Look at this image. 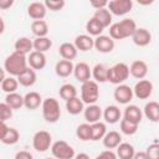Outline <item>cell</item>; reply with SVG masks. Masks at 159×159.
<instances>
[{"mask_svg":"<svg viewBox=\"0 0 159 159\" xmlns=\"http://www.w3.org/2000/svg\"><path fill=\"white\" fill-rule=\"evenodd\" d=\"M26 68H29V62L26 55L14 51L4 61V70L12 77L20 76Z\"/></svg>","mask_w":159,"mask_h":159,"instance_id":"6da1fadb","label":"cell"},{"mask_svg":"<svg viewBox=\"0 0 159 159\" xmlns=\"http://www.w3.org/2000/svg\"><path fill=\"white\" fill-rule=\"evenodd\" d=\"M137 24L133 19L125 17L119 22L112 24L109 26V36L113 40H123L127 37H132L137 30Z\"/></svg>","mask_w":159,"mask_h":159,"instance_id":"7a4b0ae2","label":"cell"},{"mask_svg":"<svg viewBox=\"0 0 159 159\" xmlns=\"http://www.w3.org/2000/svg\"><path fill=\"white\" fill-rule=\"evenodd\" d=\"M41 111H42V117L47 123H56L61 117L60 103L53 97H48L43 99Z\"/></svg>","mask_w":159,"mask_h":159,"instance_id":"3957f363","label":"cell"},{"mask_svg":"<svg viewBox=\"0 0 159 159\" xmlns=\"http://www.w3.org/2000/svg\"><path fill=\"white\" fill-rule=\"evenodd\" d=\"M129 66L124 62H118L108 68V82L113 84H123V82L129 77Z\"/></svg>","mask_w":159,"mask_h":159,"instance_id":"277c9868","label":"cell"},{"mask_svg":"<svg viewBox=\"0 0 159 159\" xmlns=\"http://www.w3.org/2000/svg\"><path fill=\"white\" fill-rule=\"evenodd\" d=\"M99 98V88L98 83L93 80H89L81 86V99L84 104H96V102Z\"/></svg>","mask_w":159,"mask_h":159,"instance_id":"5b68a950","label":"cell"},{"mask_svg":"<svg viewBox=\"0 0 159 159\" xmlns=\"http://www.w3.org/2000/svg\"><path fill=\"white\" fill-rule=\"evenodd\" d=\"M32 147L36 152L43 153L52 147V135L47 130H39L32 137Z\"/></svg>","mask_w":159,"mask_h":159,"instance_id":"8992f818","label":"cell"},{"mask_svg":"<svg viewBox=\"0 0 159 159\" xmlns=\"http://www.w3.org/2000/svg\"><path fill=\"white\" fill-rule=\"evenodd\" d=\"M51 153L56 159H73L76 157L75 149L65 140H57L52 143Z\"/></svg>","mask_w":159,"mask_h":159,"instance_id":"52a82bcc","label":"cell"},{"mask_svg":"<svg viewBox=\"0 0 159 159\" xmlns=\"http://www.w3.org/2000/svg\"><path fill=\"white\" fill-rule=\"evenodd\" d=\"M20 139V133L17 129L9 127L5 122H1L0 125V140L1 143L6 144V145H12L16 144Z\"/></svg>","mask_w":159,"mask_h":159,"instance_id":"ba28073f","label":"cell"},{"mask_svg":"<svg viewBox=\"0 0 159 159\" xmlns=\"http://www.w3.org/2000/svg\"><path fill=\"white\" fill-rule=\"evenodd\" d=\"M132 7H133L132 0H111L108 1V6H107L111 14L116 16H124L132 10Z\"/></svg>","mask_w":159,"mask_h":159,"instance_id":"9c48e42d","label":"cell"},{"mask_svg":"<svg viewBox=\"0 0 159 159\" xmlns=\"http://www.w3.org/2000/svg\"><path fill=\"white\" fill-rule=\"evenodd\" d=\"M113 97L114 99L119 103V104H128L133 97H134V93H133V88L129 87L128 84H118L113 92Z\"/></svg>","mask_w":159,"mask_h":159,"instance_id":"30bf717a","label":"cell"},{"mask_svg":"<svg viewBox=\"0 0 159 159\" xmlns=\"http://www.w3.org/2000/svg\"><path fill=\"white\" fill-rule=\"evenodd\" d=\"M133 93L138 99H148L153 93V83L149 80H140L134 84Z\"/></svg>","mask_w":159,"mask_h":159,"instance_id":"8fae6325","label":"cell"},{"mask_svg":"<svg viewBox=\"0 0 159 159\" xmlns=\"http://www.w3.org/2000/svg\"><path fill=\"white\" fill-rule=\"evenodd\" d=\"M114 40L111 36L101 35L94 39V48L101 53H109L114 50Z\"/></svg>","mask_w":159,"mask_h":159,"instance_id":"7c38bea8","label":"cell"},{"mask_svg":"<svg viewBox=\"0 0 159 159\" xmlns=\"http://www.w3.org/2000/svg\"><path fill=\"white\" fill-rule=\"evenodd\" d=\"M47 12V7L45 5V2H40V1H34L27 6V15L34 20H43V17L46 16Z\"/></svg>","mask_w":159,"mask_h":159,"instance_id":"4fadbf2b","label":"cell"},{"mask_svg":"<svg viewBox=\"0 0 159 159\" xmlns=\"http://www.w3.org/2000/svg\"><path fill=\"white\" fill-rule=\"evenodd\" d=\"M73 76H75V78L78 82L84 83V82L91 80V77H92V68H89V66L86 62H78V63L75 65Z\"/></svg>","mask_w":159,"mask_h":159,"instance_id":"5bb4252c","label":"cell"},{"mask_svg":"<svg viewBox=\"0 0 159 159\" xmlns=\"http://www.w3.org/2000/svg\"><path fill=\"white\" fill-rule=\"evenodd\" d=\"M83 116L87 123L93 124V123L99 122V119L103 117V111L98 104H89L84 108Z\"/></svg>","mask_w":159,"mask_h":159,"instance_id":"9a60e30c","label":"cell"},{"mask_svg":"<svg viewBox=\"0 0 159 159\" xmlns=\"http://www.w3.org/2000/svg\"><path fill=\"white\" fill-rule=\"evenodd\" d=\"M132 40H133L134 45H137L139 47H144L152 42V34L149 32V30H147L144 27H138L135 30V32L133 34Z\"/></svg>","mask_w":159,"mask_h":159,"instance_id":"2e32d148","label":"cell"},{"mask_svg":"<svg viewBox=\"0 0 159 159\" xmlns=\"http://www.w3.org/2000/svg\"><path fill=\"white\" fill-rule=\"evenodd\" d=\"M129 72L134 78H137L139 81L144 80L145 76L148 75V65L145 61H142V60L133 61L132 65L129 66Z\"/></svg>","mask_w":159,"mask_h":159,"instance_id":"e0dca14e","label":"cell"},{"mask_svg":"<svg viewBox=\"0 0 159 159\" xmlns=\"http://www.w3.org/2000/svg\"><path fill=\"white\" fill-rule=\"evenodd\" d=\"M42 102H43V99H42L41 94L35 91L27 92L24 96V107H26L30 111L37 109L40 106H42Z\"/></svg>","mask_w":159,"mask_h":159,"instance_id":"ac0fdd59","label":"cell"},{"mask_svg":"<svg viewBox=\"0 0 159 159\" xmlns=\"http://www.w3.org/2000/svg\"><path fill=\"white\" fill-rule=\"evenodd\" d=\"M27 62H29V67H31L32 70H42L46 66V56L42 52L32 51L27 56Z\"/></svg>","mask_w":159,"mask_h":159,"instance_id":"d6986e66","label":"cell"},{"mask_svg":"<svg viewBox=\"0 0 159 159\" xmlns=\"http://www.w3.org/2000/svg\"><path fill=\"white\" fill-rule=\"evenodd\" d=\"M102 142L107 149H109V150L117 149L118 145L122 143V135L117 130H109V132H107V134L104 135Z\"/></svg>","mask_w":159,"mask_h":159,"instance_id":"ffe728a7","label":"cell"},{"mask_svg":"<svg viewBox=\"0 0 159 159\" xmlns=\"http://www.w3.org/2000/svg\"><path fill=\"white\" fill-rule=\"evenodd\" d=\"M73 70H75V65L72 63V61H67V60H60L55 66L56 75L62 78L71 76L73 73Z\"/></svg>","mask_w":159,"mask_h":159,"instance_id":"44dd1931","label":"cell"},{"mask_svg":"<svg viewBox=\"0 0 159 159\" xmlns=\"http://www.w3.org/2000/svg\"><path fill=\"white\" fill-rule=\"evenodd\" d=\"M73 43L77 47V50L86 52V51H89V50H92L94 47V39L92 36H89V35H84L83 34V35L76 36Z\"/></svg>","mask_w":159,"mask_h":159,"instance_id":"7402d4cb","label":"cell"},{"mask_svg":"<svg viewBox=\"0 0 159 159\" xmlns=\"http://www.w3.org/2000/svg\"><path fill=\"white\" fill-rule=\"evenodd\" d=\"M120 117H122L120 109H119V107H117V106H114V104L107 106V107L103 109V118H104L106 123L114 124V123L119 122Z\"/></svg>","mask_w":159,"mask_h":159,"instance_id":"603a6c76","label":"cell"},{"mask_svg":"<svg viewBox=\"0 0 159 159\" xmlns=\"http://www.w3.org/2000/svg\"><path fill=\"white\" fill-rule=\"evenodd\" d=\"M123 118L133 122V123H137L139 124L142 122V118H143V112L139 107H137L135 104H129L125 107L124 109V113H123Z\"/></svg>","mask_w":159,"mask_h":159,"instance_id":"cb8c5ba5","label":"cell"},{"mask_svg":"<svg viewBox=\"0 0 159 159\" xmlns=\"http://www.w3.org/2000/svg\"><path fill=\"white\" fill-rule=\"evenodd\" d=\"M143 114L153 123H158L159 122V103L155 101H150L148 103H145L144 109H143Z\"/></svg>","mask_w":159,"mask_h":159,"instance_id":"d4e9b609","label":"cell"},{"mask_svg":"<svg viewBox=\"0 0 159 159\" xmlns=\"http://www.w3.org/2000/svg\"><path fill=\"white\" fill-rule=\"evenodd\" d=\"M14 48L16 52L22 55H30L34 51V41H31L29 37H19L14 43Z\"/></svg>","mask_w":159,"mask_h":159,"instance_id":"484cf974","label":"cell"},{"mask_svg":"<svg viewBox=\"0 0 159 159\" xmlns=\"http://www.w3.org/2000/svg\"><path fill=\"white\" fill-rule=\"evenodd\" d=\"M58 52H60V56L62 57V60H67V61H72L77 57V47L75 46V43H71V42H63L60 48H58Z\"/></svg>","mask_w":159,"mask_h":159,"instance_id":"4316f807","label":"cell"},{"mask_svg":"<svg viewBox=\"0 0 159 159\" xmlns=\"http://www.w3.org/2000/svg\"><path fill=\"white\" fill-rule=\"evenodd\" d=\"M108 68L109 67H107L103 63L94 65V67L92 68V77L94 78L93 81H96L97 83L108 82Z\"/></svg>","mask_w":159,"mask_h":159,"instance_id":"83f0119b","label":"cell"},{"mask_svg":"<svg viewBox=\"0 0 159 159\" xmlns=\"http://www.w3.org/2000/svg\"><path fill=\"white\" fill-rule=\"evenodd\" d=\"M16 78H17V81H19V83L21 86H24V87H31V86L35 84L37 76H36L35 70H32L31 67H29L20 76H17Z\"/></svg>","mask_w":159,"mask_h":159,"instance_id":"f1b7e54d","label":"cell"},{"mask_svg":"<svg viewBox=\"0 0 159 159\" xmlns=\"http://www.w3.org/2000/svg\"><path fill=\"white\" fill-rule=\"evenodd\" d=\"M103 30H104V26H103L97 19H94L93 16L86 22V31L88 32L89 36H96V37H98V36L102 35Z\"/></svg>","mask_w":159,"mask_h":159,"instance_id":"f546056e","label":"cell"},{"mask_svg":"<svg viewBox=\"0 0 159 159\" xmlns=\"http://www.w3.org/2000/svg\"><path fill=\"white\" fill-rule=\"evenodd\" d=\"M66 109H67V112L70 114L77 116V114L82 113L84 111V103H83V101L81 98L75 97V98H72V99L66 102Z\"/></svg>","mask_w":159,"mask_h":159,"instance_id":"4dcf8cb0","label":"cell"},{"mask_svg":"<svg viewBox=\"0 0 159 159\" xmlns=\"http://www.w3.org/2000/svg\"><path fill=\"white\" fill-rule=\"evenodd\" d=\"M31 31L36 37H47L48 25L45 20H36L31 22Z\"/></svg>","mask_w":159,"mask_h":159,"instance_id":"1f68e13d","label":"cell"},{"mask_svg":"<svg viewBox=\"0 0 159 159\" xmlns=\"http://www.w3.org/2000/svg\"><path fill=\"white\" fill-rule=\"evenodd\" d=\"M119 159H133L135 154V149L130 143H120L116 152Z\"/></svg>","mask_w":159,"mask_h":159,"instance_id":"d6a6232c","label":"cell"},{"mask_svg":"<svg viewBox=\"0 0 159 159\" xmlns=\"http://www.w3.org/2000/svg\"><path fill=\"white\" fill-rule=\"evenodd\" d=\"M91 130H92V135H91V140L97 142L99 139H103L104 135L107 134V125L103 122H97L91 124Z\"/></svg>","mask_w":159,"mask_h":159,"instance_id":"836d02e7","label":"cell"},{"mask_svg":"<svg viewBox=\"0 0 159 159\" xmlns=\"http://www.w3.org/2000/svg\"><path fill=\"white\" fill-rule=\"evenodd\" d=\"M93 17L97 19L104 26V29L106 27H109L112 25V17H113V15L111 14V11L107 7L106 9H101V10H96L94 14H93Z\"/></svg>","mask_w":159,"mask_h":159,"instance_id":"e575fe53","label":"cell"},{"mask_svg":"<svg viewBox=\"0 0 159 159\" xmlns=\"http://www.w3.org/2000/svg\"><path fill=\"white\" fill-rule=\"evenodd\" d=\"M4 102L7 106H10L12 109H20L21 107H24V96L19 94L17 92L9 93V94H6Z\"/></svg>","mask_w":159,"mask_h":159,"instance_id":"d590c367","label":"cell"},{"mask_svg":"<svg viewBox=\"0 0 159 159\" xmlns=\"http://www.w3.org/2000/svg\"><path fill=\"white\" fill-rule=\"evenodd\" d=\"M19 84H20V83H19L17 78H15V77H12V76H9V77H6L5 80L1 81V84H0V86H1V91L5 92L6 94H9V93L16 92Z\"/></svg>","mask_w":159,"mask_h":159,"instance_id":"8d00e7d4","label":"cell"},{"mask_svg":"<svg viewBox=\"0 0 159 159\" xmlns=\"http://www.w3.org/2000/svg\"><path fill=\"white\" fill-rule=\"evenodd\" d=\"M58 93H60V97H61L62 99H65L66 102L70 101V99H72V98H75V97H77V89H76V87H75L73 84H71V83H65V84H62V86L60 87Z\"/></svg>","mask_w":159,"mask_h":159,"instance_id":"74e56055","label":"cell"},{"mask_svg":"<svg viewBox=\"0 0 159 159\" xmlns=\"http://www.w3.org/2000/svg\"><path fill=\"white\" fill-rule=\"evenodd\" d=\"M52 47V41L48 37H36L34 40V51L45 53Z\"/></svg>","mask_w":159,"mask_h":159,"instance_id":"f35d334b","label":"cell"},{"mask_svg":"<svg viewBox=\"0 0 159 159\" xmlns=\"http://www.w3.org/2000/svg\"><path fill=\"white\" fill-rule=\"evenodd\" d=\"M76 135L78 139H81L82 142H87L91 140V135H92V130H91V124L89 123H82L77 127L76 129Z\"/></svg>","mask_w":159,"mask_h":159,"instance_id":"ab89813d","label":"cell"},{"mask_svg":"<svg viewBox=\"0 0 159 159\" xmlns=\"http://www.w3.org/2000/svg\"><path fill=\"white\" fill-rule=\"evenodd\" d=\"M119 128H120V132L125 135H133L137 133L138 130V124L137 123H133L125 118L120 119V123H119Z\"/></svg>","mask_w":159,"mask_h":159,"instance_id":"60d3db41","label":"cell"},{"mask_svg":"<svg viewBox=\"0 0 159 159\" xmlns=\"http://www.w3.org/2000/svg\"><path fill=\"white\" fill-rule=\"evenodd\" d=\"M45 5L47 7V10H51V11H58V10H62L63 6L66 5L65 0H46L45 1Z\"/></svg>","mask_w":159,"mask_h":159,"instance_id":"b9f144b4","label":"cell"},{"mask_svg":"<svg viewBox=\"0 0 159 159\" xmlns=\"http://www.w3.org/2000/svg\"><path fill=\"white\" fill-rule=\"evenodd\" d=\"M11 117H12V108L10 106H7L5 102L0 103V118H1V122H6Z\"/></svg>","mask_w":159,"mask_h":159,"instance_id":"7bdbcfd3","label":"cell"},{"mask_svg":"<svg viewBox=\"0 0 159 159\" xmlns=\"http://www.w3.org/2000/svg\"><path fill=\"white\" fill-rule=\"evenodd\" d=\"M147 155L149 159H159V143H153L150 144L147 150H145Z\"/></svg>","mask_w":159,"mask_h":159,"instance_id":"ee69618b","label":"cell"},{"mask_svg":"<svg viewBox=\"0 0 159 159\" xmlns=\"http://www.w3.org/2000/svg\"><path fill=\"white\" fill-rule=\"evenodd\" d=\"M117 158L118 157L113 150L107 149V150H103L102 153H99L94 159H117Z\"/></svg>","mask_w":159,"mask_h":159,"instance_id":"f6af8a7d","label":"cell"},{"mask_svg":"<svg viewBox=\"0 0 159 159\" xmlns=\"http://www.w3.org/2000/svg\"><path fill=\"white\" fill-rule=\"evenodd\" d=\"M91 6L94 7L96 10H101V9H106L108 6V1L106 0H92L91 1Z\"/></svg>","mask_w":159,"mask_h":159,"instance_id":"bcb514c9","label":"cell"},{"mask_svg":"<svg viewBox=\"0 0 159 159\" xmlns=\"http://www.w3.org/2000/svg\"><path fill=\"white\" fill-rule=\"evenodd\" d=\"M14 159H34L32 154L27 150H20L15 154V158Z\"/></svg>","mask_w":159,"mask_h":159,"instance_id":"7dc6e473","label":"cell"},{"mask_svg":"<svg viewBox=\"0 0 159 159\" xmlns=\"http://www.w3.org/2000/svg\"><path fill=\"white\" fill-rule=\"evenodd\" d=\"M12 4H14L12 0H0V9L6 10V9H9L10 6H12Z\"/></svg>","mask_w":159,"mask_h":159,"instance_id":"c3c4849f","label":"cell"},{"mask_svg":"<svg viewBox=\"0 0 159 159\" xmlns=\"http://www.w3.org/2000/svg\"><path fill=\"white\" fill-rule=\"evenodd\" d=\"M133 159H149L145 152H135Z\"/></svg>","mask_w":159,"mask_h":159,"instance_id":"681fc988","label":"cell"},{"mask_svg":"<svg viewBox=\"0 0 159 159\" xmlns=\"http://www.w3.org/2000/svg\"><path fill=\"white\" fill-rule=\"evenodd\" d=\"M75 159H89V157L86 153H80V154H76Z\"/></svg>","mask_w":159,"mask_h":159,"instance_id":"f907efd6","label":"cell"},{"mask_svg":"<svg viewBox=\"0 0 159 159\" xmlns=\"http://www.w3.org/2000/svg\"><path fill=\"white\" fill-rule=\"evenodd\" d=\"M153 1H139V4H142V5H148V4H152Z\"/></svg>","mask_w":159,"mask_h":159,"instance_id":"816d5d0a","label":"cell"},{"mask_svg":"<svg viewBox=\"0 0 159 159\" xmlns=\"http://www.w3.org/2000/svg\"><path fill=\"white\" fill-rule=\"evenodd\" d=\"M46 159H56V158H46Z\"/></svg>","mask_w":159,"mask_h":159,"instance_id":"f5cc1de1","label":"cell"}]
</instances>
